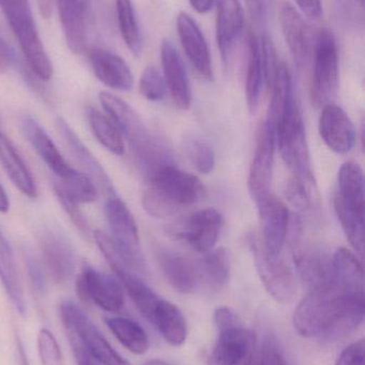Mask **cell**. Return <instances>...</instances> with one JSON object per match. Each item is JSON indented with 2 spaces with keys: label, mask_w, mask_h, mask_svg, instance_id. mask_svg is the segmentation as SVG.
<instances>
[{
  "label": "cell",
  "mask_w": 365,
  "mask_h": 365,
  "mask_svg": "<svg viewBox=\"0 0 365 365\" xmlns=\"http://www.w3.org/2000/svg\"><path fill=\"white\" fill-rule=\"evenodd\" d=\"M364 317V289L334 282L310 289L294 314L296 331L304 338L336 340L359 327Z\"/></svg>",
  "instance_id": "obj_1"
},
{
  "label": "cell",
  "mask_w": 365,
  "mask_h": 365,
  "mask_svg": "<svg viewBox=\"0 0 365 365\" xmlns=\"http://www.w3.org/2000/svg\"><path fill=\"white\" fill-rule=\"evenodd\" d=\"M274 134L283 160L293 171V175L309 184L316 185L311 168L304 119L297 102L281 120Z\"/></svg>",
  "instance_id": "obj_2"
},
{
  "label": "cell",
  "mask_w": 365,
  "mask_h": 365,
  "mask_svg": "<svg viewBox=\"0 0 365 365\" xmlns=\"http://www.w3.org/2000/svg\"><path fill=\"white\" fill-rule=\"evenodd\" d=\"M58 313L66 331L76 338L92 359L102 365H131L107 342L100 330L74 302L70 300L60 302Z\"/></svg>",
  "instance_id": "obj_3"
},
{
  "label": "cell",
  "mask_w": 365,
  "mask_h": 365,
  "mask_svg": "<svg viewBox=\"0 0 365 365\" xmlns=\"http://www.w3.org/2000/svg\"><path fill=\"white\" fill-rule=\"evenodd\" d=\"M311 98L316 107L330 104L339 88V51L334 32L327 28L319 30L313 47Z\"/></svg>",
  "instance_id": "obj_4"
},
{
  "label": "cell",
  "mask_w": 365,
  "mask_h": 365,
  "mask_svg": "<svg viewBox=\"0 0 365 365\" xmlns=\"http://www.w3.org/2000/svg\"><path fill=\"white\" fill-rule=\"evenodd\" d=\"M251 252L254 257L255 267L266 291L281 304H289L297 296L298 285L293 268L281 259L265 250L259 240H250Z\"/></svg>",
  "instance_id": "obj_5"
},
{
  "label": "cell",
  "mask_w": 365,
  "mask_h": 365,
  "mask_svg": "<svg viewBox=\"0 0 365 365\" xmlns=\"http://www.w3.org/2000/svg\"><path fill=\"white\" fill-rule=\"evenodd\" d=\"M149 187L158 191L178 210L205 199L206 188L199 178L177 168L174 164L163 165L146 177Z\"/></svg>",
  "instance_id": "obj_6"
},
{
  "label": "cell",
  "mask_w": 365,
  "mask_h": 365,
  "mask_svg": "<svg viewBox=\"0 0 365 365\" xmlns=\"http://www.w3.org/2000/svg\"><path fill=\"white\" fill-rule=\"evenodd\" d=\"M75 287L83 302L96 304L107 312H119L124 307V289L119 280L88 264L81 267Z\"/></svg>",
  "instance_id": "obj_7"
},
{
  "label": "cell",
  "mask_w": 365,
  "mask_h": 365,
  "mask_svg": "<svg viewBox=\"0 0 365 365\" xmlns=\"http://www.w3.org/2000/svg\"><path fill=\"white\" fill-rule=\"evenodd\" d=\"M99 101L122 136L128 139L135 153L147 147L156 138L150 134L139 113L119 96L111 92L101 91Z\"/></svg>",
  "instance_id": "obj_8"
},
{
  "label": "cell",
  "mask_w": 365,
  "mask_h": 365,
  "mask_svg": "<svg viewBox=\"0 0 365 365\" xmlns=\"http://www.w3.org/2000/svg\"><path fill=\"white\" fill-rule=\"evenodd\" d=\"M276 143V135L266 121L257 133L256 147L249 173V192L256 203L270 195Z\"/></svg>",
  "instance_id": "obj_9"
},
{
  "label": "cell",
  "mask_w": 365,
  "mask_h": 365,
  "mask_svg": "<svg viewBox=\"0 0 365 365\" xmlns=\"http://www.w3.org/2000/svg\"><path fill=\"white\" fill-rule=\"evenodd\" d=\"M279 21L285 42L296 64L304 66L314 47L312 30L306 17L289 0H280Z\"/></svg>",
  "instance_id": "obj_10"
},
{
  "label": "cell",
  "mask_w": 365,
  "mask_h": 365,
  "mask_svg": "<svg viewBox=\"0 0 365 365\" xmlns=\"http://www.w3.org/2000/svg\"><path fill=\"white\" fill-rule=\"evenodd\" d=\"M256 204L261 229L259 242L270 255H280L289 233V208L271 193Z\"/></svg>",
  "instance_id": "obj_11"
},
{
  "label": "cell",
  "mask_w": 365,
  "mask_h": 365,
  "mask_svg": "<svg viewBox=\"0 0 365 365\" xmlns=\"http://www.w3.org/2000/svg\"><path fill=\"white\" fill-rule=\"evenodd\" d=\"M40 246L51 279L58 284L69 282L76 269V257L70 240L57 230H45L41 234Z\"/></svg>",
  "instance_id": "obj_12"
},
{
  "label": "cell",
  "mask_w": 365,
  "mask_h": 365,
  "mask_svg": "<svg viewBox=\"0 0 365 365\" xmlns=\"http://www.w3.org/2000/svg\"><path fill=\"white\" fill-rule=\"evenodd\" d=\"M105 214L114 242L129 257L145 264L141 255L139 227L128 206L117 195L109 197L105 204Z\"/></svg>",
  "instance_id": "obj_13"
},
{
  "label": "cell",
  "mask_w": 365,
  "mask_h": 365,
  "mask_svg": "<svg viewBox=\"0 0 365 365\" xmlns=\"http://www.w3.org/2000/svg\"><path fill=\"white\" fill-rule=\"evenodd\" d=\"M256 336L244 326L219 331L218 340L207 365H242L253 359Z\"/></svg>",
  "instance_id": "obj_14"
},
{
  "label": "cell",
  "mask_w": 365,
  "mask_h": 365,
  "mask_svg": "<svg viewBox=\"0 0 365 365\" xmlns=\"http://www.w3.org/2000/svg\"><path fill=\"white\" fill-rule=\"evenodd\" d=\"M178 36L186 58L199 75L207 81H214L211 55L209 46L199 24L191 15L180 12L177 15Z\"/></svg>",
  "instance_id": "obj_15"
},
{
  "label": "cell",
  "mask_w": 365,
  "mask_h": 365,
  "mask_svg": "<svg viewBox=\"0 0 365 365\" xmlns=\"http://www.w3.org/2000/svg\"><path fill=\"white\" fill-rule=\"evenodd\" d=\"M161 61L163 77L174 104L181 110H188L192 103L190 79L179 51L169 38H164L161 44Z\"/></svg>",
  "instance_id": "obj_16"
},
{
  "label": "cell",
  "mask_w": 365,
  "mask_h": 365,
  "mask_svg": "<svg viewBox=\"0 0 365 365\" xmlns=\"http://www.w3.org/2000/svg\"><path fill=\"white\" fill-rule=\"evenodd\" d=\"M319 134L331 151L338 154L349 153L356 141L353 122L341 107L328 104L323 107L319 118Z\"/></svg>",
  "instance_id": "obj_17"
},
{
  "label": "cell",
  "mask_w": 365,
  "mask_h": 365,
  "mask_svg": "<svg viewBox=\"0 0 365 365\" xmlns=\"http://www.w3.org/2000/svg\"><path fill=\"white\" fill-rule=\"evenodd\" d=\"M57 128L76 162L85 169L86 175L90 177L96 186L107 197H115V187L106 171L92 152L86 147L85 143L75 134L68 122L62 118H58Z\"/></svg>",
  "instance_id": "obj_18"
},
{
  "label": "cell",
  "mask_w": 365,
  "mask_h": 365,
  "mask_svg": "<svg viewBox=\"0 0 365 365\" xmlns=\"http://www.w3.org/2000/svg\"><path fill=\"white\" fill-rule=\"evenodd\" d=\"M90 66L96 78L113 90L130 91L134 85L132 71L120 56L102 48L88 53Z\"/></svg>",
  "instance_id": "obj_19"
},
{
  "label": "cell",
  "mask_w": 365,
  "mask_h": 365,
  "mask_svg": "<svg viewBox=\"0 0 365 365\" xmlns=\"http://www.w3.org/2000/svg\"><path fill=\"white\" fill-rule=\"evenodd\" d=\"M223 225L224 219L218 210L206 208L199 210L189 218L182 236L193 250L206 255L214 250Z\"/></svg>",
  "instance_id": "obj_20"
},
{
  "label": "cell",
  "mask_w": 365,
  "mask_h": 365,
  "mask_svg": "<svg viewBox=\"0 0 365 365\" xmlns=\"http://www.w3.org/2000/svg\"><path fill=\"white\" fill-rule=\"evenodd\" d=\"M244 27V11L240 0H218L216 36L223 61H229Z\"/></svg>",
  "instance_id": "obj_21"
},
{
  "label": "cell",
  "mask_w": 365,
  "mask_h": 365,
  "mask_svg": "<svg viewBox=\"0 0 365 365\" xmlns=\"http://www.w3.org/2000/svg\"><path fill=\"white\" fill-rule=\"evenodd\" d=\"M57 8L69 49L76 55H83L87 51L85 0H57Z\"/></svg>",
  "instance_id": "obj_22"
},
{
  "label": "cell",
  "mask_w": 365,
  "mask_h": 365,
  "mask_svg": "<svg viewBox=\"0 0 365 365\" xmlns=\"http://www.w3.org/2000/svg\"><path fill=\"white\" fill-rule=\"evenodd\" d=\"M21 130L24 136L31 143L43 162L46 164L51 173H55L58 179L69 173L71 167L69 166L49 134L34 118L30 115L24 118L21 121Z\"/></svg>",
  "instance_id": "obj_23"
},
{
  "label": "cell",
  "mask_w": 365,
  "mask_h": 365,
  "mask_svg": "<svg viewBox=\"0 0 365 365\" xmlns=\"http://www.w3.org/2000/svg\"><path fill=\"white\" fill-rule=\"evenodd\" d=\"M161 270L169 284L182 294H190L199 287L196 266L180 253L161 250L158 255Z\"/></svg>",
  "instance_id": "obj_24"
},
{
  "label": "cell",
  "mask_w": 365,
  "mask_h": 365,
  "mask_svg": "<svg viewBox=\"0 0 365 365\" xmlns=\"http://www.w3.org/2000/svg\"><path fill=\"white\" fill-rule=\"evenodd\" d=\"M0 164L9 180L26 197L34 199L38 195L36 182L12 141L0 133Z\"/></svg>",
  "instance_id": "obj_25"
},
{
  "label": "cell",
  "mask_w": 365,
  "mask_h": 365,
  "mask_svg": "<svg viewBox=\"0 0 365 365\" xmlns=\"http://www.w3.org/2000/svg\"><path fill=\"white\" fill-rule=\"evenodd\" d=\"M269 86L271 96H270L269 117H268L267 123L269 124L272 130L276 132V126L280 123L281 120L296 103L291 72L285 62H279Z\"/></svg>",
  "instance_id": "obj_26"
},
{
  "label": "cell",
  "mask_w": 365,
  "mask_h": 365,
  "mask_svg": "<svg viewBox=\"0 0 365 365\" xmlns=\"http://www.w3.org/2000/svg\"><path fill=\"white\" fill-rule=\"evenodd\" d=\"M295 265L302 282L310 289L334 282V264L328 255L315 250L296 253Z\"/></svg>",
  "instance_id": "obj_27"
},
{
  "label": "cell",
  "mask_w": 365,
  "mask_h": 365,
  "mask_svg": "<svg viewBox=\"0 0 365 365\" xmlns=\"http://www.w3.org/2000/svg\"><path fill=\"white\" fill-rule=\"evenodd\" d=\"M0 281L17 313L25 317L26 302L12 247L0 231Z\"/></svg>",
  "instance_id": "obj_28"
},
{
  "label": "cell",
  "mask_w": 365,
  "mask_h": 365,
  "mask_svg": "<svg viewBox=\"0 0 365 365\" xmlns=\"http://www.w3.org/2000/svg\"><path fill=\"white\" fill-rule=\"evenodd\" d=\"M266 81L261 41L253 31L248 34V62H246V103L251 113H255L261 102V89Z\"/></svg>",
  "instance_id": "obj_29"
},
{
  "label": "cell",
  "mask_w": 365,
  "mask_h": 365,
  "mask_svg": "<svg viewBox=\"0 0 365 365\" xmlns=\"http://www.w3.org/2000/svg\"><path fill=\"white\" fill-rule=\"evenodd\" d=\"M151 323L169 344L180 346L186 340V322L180 309L167 300L160 299L152 314Z\"/></svg>",
  "instance_id": "obj_30"
},
{
  "label": "cell",
  "mask_w": 365,
  "mask_h": 365,
  "mask_svg": "<svg viewBox=\"0 0 365 365\" xmlns=\"http://www.w3.org/2000/svg\"><path fill=\"white\" fill-rule=\"evenodd\" d=\"M229 253L224 248L209 251L196 266L199 285L209 292L221 291L229 280Z\"/></svg>",
  "instance_id": "obj_31"
},
{
  "label": "cell",
  "mask_w": 365,
  "mask_h": 365,
  "mask_svg": "<svg viewBox=\"0 0 365 365\" xmlns=\"http://www.w3.org/2000/svg\"><path fill=\"white\" fill-rule=\"evenodd\" d=\"M340 192L336 197L349 208L364 212V170L356 163L342 165L338 175Z\"/></svg>",
  "instance_id": "obj_32"
},
{
  "label": "cell",
  "mask_w": 365,
  "mask_h": 365,
  "mask_svg": "<svg viewBox=\"0 0 365 365\" xmlns=\"http://www.w3.org/2000/svg\"><path fill=\"white\" fill-rule=\"evenodd\" d=\"M115 338L135 355H144L149 349L147 334L139 324L126 317H106L104 319Z\"/></svg>",
  "instance_id": "obj_33"
},
{
  "label": "cell",
  "mask_w": 365,
  "mask_h": 365,
  "mask_svg": "<svg viewBox=\"0 0 365 365\" xmlns=\"http://www.w3.org/2000/svg\"><path fill=\"white\" fill-rule=\"evenodd\" d=\"M87 119L92 134L101 145L114 155H124L126 151L124 137L115 123L111 121V118L101 113L98 109L90 107L87 111Z\"/></svg>",
  "instance_id": "obj_34"
},
{
  "label": "cell",
  "mask_w": 365,
  "mask_h": 365,
  "mask_svg": "<svg viewBox=\"0 0 365 365\" xmlns=\"http://www.w3.org/2000/svg\"><path fill=\"white\" fill-rule=\"evenodd\" d=\"M54 189L79 205L92 203L98 197V187L90 177L72 168L54 182Z\"/></svg>",
  "instance_id": "obj_35"
},
{
  "label": "cell",
  "mask_w": 365,
  "mask_h": 365,
  "mask_svg": "<svg viewBox=\"0 0 365 365\" xmlns=\"http://www.w3.org/2000/svg\"><path fill=\"white\" fill-rule=\"evenodd\" d=\"M121 287L126 289L128 295L132 299L133 304L144 317L151 322L154 308L160 298L148 287L141 277L131 272H120L116 274Z\"/></svg>",
  "instance_id": "obj_36"
},
{
  "label": "cell",
  "mask_w": 365,
  "mask_h": 365,
  "mask_svg": "<svg viewBox=\"0 0 365 365\" xmlns=\"http://www.w3.org/2000/svg\"><path fill=\"white\" fill-rule=\"evenodd\" d=\"M118 26L124 44L134 57L143 53V36L132 0H116Z\"/></svg>",
  "instance_id": "obj_37"
},
{
  "label": "cell",
  "mask_w": 365,
  "mask_h": 365,
  "mask_svg": "<svg viewBox=\"0 0 365 365\" xmlns=\"http://www.w3.org/2000/svg\"><path fill=\"white\" fill-rule=\"evenodd\" d=\"M334 281L349 287L364 289V266L349 249L339 248L332 257Z\"/></svg>",
  "instance_id": "obj_38"
},
{
  "label": "cell",
  "mask_w": 365,
  "mask_h": 365,
  "mask_svg": "<svg viewBox=\"0 0 365 365\" xmlns=\"http://www.w3.org/2000/svg\"><path fill=\"white\" fill-rule=\"evenodd\" d=\"M334 210L347 240L362 259L364 255V212L349 208L336 195L334 197Z\"/></svg>",
  "instance_id": "obj_39"
},
{
  "label": "cell",
  "mask_w": 365,
  "mask_h": 365,
  "mask_svg": "<svg viewBox=\"0 0 365 365\" xmlns=\"http://www.w3.org/2000/svg\"><path fill=\"white\" fill-rule=\"evenodd\" d=\"M184 152L195 170L201 175H209L216 166L214 149L207 141L197 137H186L184 140Z\"/></svg>",
  "instance_id": "obj_40"
},
{
  "label": "cell",
  "mask_w": 365,
  "mask_h": 365,
  "mask_svg": "<svg viewBox=\"0 0 365 365\" xmlns=\"http://www.w3.org/2000/svg\"><path fill=\"white\" fill-rule=\"evenodd\" d=\"M285 193L289 203L299 212H306L317 201L316 185L309 184L295 175L287 182Z\"/></svg>",
  "instance_id": "obj_41"
},
{
  "label": "cell",
  "mask_w": 365,
  "mask_h": 365,
  "mask_svg": "<svg viewBox=\"0 0 365 365\" xmlns=\"http://www.w3.org/2000/svg\"><path fill=\"white\" fill-rule=\"evenodd\" d=\"M139 93L150 102H160L164 100L167 93L164 77L158 68L149 66L141 73L139 79Z\"/></svg>",
  "instance_id": "obj_42"
},
{
  "label": "cell",
  "mask_w": 365,
  "mask_h": 365,
  "mask_svg": "<svg viewBox=\"0 0 365 365\" xmlns=\"http://www.w3.org/2000/svg\"><path fill=\"white\" fill-rule=\"evenodd\" d=\"M38 349L42 365H64L59 344L55 336L46 328H43L39 332Z\"/></svg>",
  "instance_id": "obj_43"
},
{
  "label": "cell",
  "mask_w": 365,
  "mask_h": 365,
  "mask_svg": "<svg viewBox=\"0 0 365 365\" xmlns=\"http://www.w3.org/2000/svg\"><path fill=\"white\" fill-rule=\"evenodd\" d=\"M141 204L146 212L154 218H169V217L175 216L179 210L151 187L143 193Z\"/></svg>",
  "instance_id": "obj_44"
},
{
  "label": "cell",
  "mask_w": 365,
  "mask_h": 365,
  "mask_svg": "<svg viewBox=\"0 0 365 365\" xmlns=\"http://www.w3.org/2000/svg\"><path fill=\"white\" fill-rule=\"evenodd\" d=\"M339 19L349 27H364V0H336Z\"/></svg>",
  "instance_id": "obj_45"
},
{
  "label": "cell",
  "mask_w": 365,
  "mask_h": 365,
  "mask_svg": "<svg viewBox=\"0 0 365 365\" xmlns=\"http://www.w3.org/2000/svg\"><path fill=\"white\" fill-rule=\"evenodd\" d=\"M0 8L10 28L34 19L29 0H0Z\"/></svg>",
  "instance_id": "obj_46"
},
{
  "label": "cell",
  "mask_w": 365,
  "mask_h": 365,
  "mask_svg": "<svg viewBox=\"0 0 365 365\" xmlns=\"http://www.w3.org/2000/svg\"><path fill=\"white\" fill-rule=\"evenodd\" d=\"M26 267H27L28 278L32 292L36 297L42 298L46 294V280H45L44 272L42 266L34 255L25 251Z\"/></svg>",
  "instance_id": "obj_47"
},
{
  "label": "cell",
  "mask_w": 365,
  "mask_h": 365,
  "mask_svg": "<svg viewBox=\"0 0 365 365\" xmlns=\"http://www.w3.org/2000/svg\"><path fill=\"white\" fill-rule=\"evenodd\" d=\"M54 191H55V195L56 197H57L58 201H59V203L61 204L62 207H64V212H66V215H68L71 221L74 223L77 230H79L84 235L89 236V225H88V221L87 219H86L85 215L83 214L81 208H79V204L71 201L69 197L62 195L60 191L56 190V189H54Z\"/></svg>",
  "instance_id": "obj_48"
},
{
  "label": "cell",
  "mask_w": 365,
  "mask_h": 365,
  "mask_svg": "<svg viewBox=\"0 0 365 365\" xmlns=\"http://www.w3.org/2000/svg\"><path fill=\"white\" fill-rule=\"evenodd\" d=\"M336 365H364V341H358L345 349Z\"/></svg>",
  "instance_id": "obj_49"
},
{
  "label": "cell",
  "mask_w": 365,
  "mask_h": 365,
  "mask_svg": "<svg viewBox=\"0 0 365 365\" xmlns=\"http://www.w3.org/2000/svg\"><path fill=\"white\" fill-rule=\"evenodd\" d=\"M259 365H287L284 356L281 353L274 339H266Z\"/></svg>",
  "instance_id": "obj_50"
},
{
  "label": "cell",
  "mask_w": 365,
  "mask_h": 365,
  "mask_svg": "<svg viewBox=\"0 0 365 365\" xmlns=\"http://www.w3.org/2000/svg\"><path fill=\"white\" fill-rule=\"evenodd\" d=\"M214 322H216L219 331L227 329V328L242 326L241 321H240L238 315L231 309L226 308V307L216 309V312H214Z\"/></svg>",
  "instance_id": "obj_51"
},
{
  "label": "cell",
  "mask_w": 365,
  "mask_h": 365,
  "mask_svg": "<svg viewBox=\"0 0 365 365\" xmlns=\"http://www.w3.org/2000/svg\"><path fill=\"white\" fill-rule=\"evenodd\" d=\"M295 2L306 19L319 21L323 16L321 0H295Z\"/></svg>",
  "instance_id": "obj_52"
},
{
  "label": "cell",
  "mask_w": 365,
  "mask_h": 365,
  "mask_svg": "<svg viewBox=\"0 0 365 365\" xmlns=\"http://www.w3.org/2000/svg\"><path fill=\"white\" fill-rule=\"evenodd\" d=\"M244 2L253 21L256 23L264 21L269 9L270 0H244Z\"/></svg>",
  "instance_id": "obj_53"
},
{
  "label": "cell",
  "mask_w": 365,
  "mask_h": 365,
  "mask_svg": "<svg viewBox=\"0 0 365 365\" xmlns=\"http://www.w3.org/2000/svg\"><path fill=\"white\" fill-rule=\"evenodd\" d=\"M14 57L9 45L0 38V74H4L10 68Z\"/></svg>",
  "instance_id": "obj_54"
},
{
  "label": "cell",
  "mask_w": 365,
  "mask_h": 365,
  "mask_svg": "<svg viewBox=\"0 0 365 365\" xmlns=\"http://www.w3.org/2000/svg\"><path fill=\"white\" fill-rule=\"evenodd\" d=\"M15 349H16L17 364L29 365L27 353H26L25 346H24L23 341L19 336V331H14Z\"/></svg>",
  "instance_id": "obj_55"
},
{
  "label": "cell",
  "mask_w": 365,
  "mask_h": 365,
  "mask_svg": "<svg viewBox=\"0 0 365 365\" xmlns=\"http://www.w3.org/2000/svg\"><path fill=\"white\" fill-rule=\"evenodd\" d=\"M189 2L199 14H207L216 6L218 0H189Z\"/></svg>",
  "instance_id": "obj_56"
},
{
  "label": "cell",
  "mask_w": 365,
  "mask_h": 365,
  "mask_svg": "<svg viewBox=\"0 0 365 365\" xmlns=\"http://www.w3.org/2000/svg\"><path fill=\"white\" fill-rule=\"evenodd\" d=\"M39 11L45 19H49L53 13V0H36Z\"/></svg>",
  "instance_id": "obj_57"
},
{
  "label": "cell",
  "mask_w": 365,
  "mask_h": 365,
  "mask_svg": "<svg viewBox=\"0 0 365 365\" xmlns=\"http://www.w3.org/2000/svg\"><path fill=\"white\" fill-rule=\"evenodd\" d=\"M10 210V200H9L8 193H6V189L2 186L0 182V212L1 214H6Z\"/></svg>",
  "instance_id": "obj_58"
},
{
  "label": "cell",
  "mask_w": 365,
  "mask_h": 365,
  "mask_svg": "<svg viewBox=\"0 0 365 365\" xmlns=\"http://www.w3.org/2000/svg\"><path fill=\"white\" fill-rule=\"evenodd\" d=\"M242 365H252V359L249 360V361H246V364Z\"/></svg>",
  "instance_id": "obj_59"
}]
</instances>
